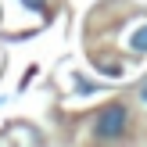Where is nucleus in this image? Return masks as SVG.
I'll return each instance as SVG.
<instances>
[{"instance_id":"f03ea898","label":"nucleus","mask_w":147,"mask_h":147,"mask_svg":"<svg viewBox=\"0 0 147 147\" xmlns=\"http://www.w3.org/2000/svg\"><path fill=\"white\" fill-rule=\"evenodd\" d=\"M129 47L136 50V54H147V25H140L133 32V40H129Z\"/></svg>"},{"instance_id":"20e7f679","label":"nucleus","mask_w":147,"mask_h":147,"mask_svg":"<svg viewBox=\"0 0 147 147\" xmlns=\"http://www.w3.org/2000/svg\"><path fill=\"white\" fill-rule=\"evenodd\" d=\"M144 100H147V86H144Z\"/></svg>"},{"instance_id":"7ed1b4c3","label":"nucleus","mask_w":147,"mask_h":147,"mask_svg":"<svg viewBox=\"0 0 147 147\" xmlns=\"http://www.w3.org/2000/svg\"><path fill=\"white\" fill-rule=\"evenodd\" d=\"M22 4H25L29 11H40V14H47V0H22Z\"/></svg>"},{"instance_id":"f257e3e1","label":"nucleus","mask_w":147,"mask_h":147,"mask_svg":"<svg viewBox=\"0 0 147 147\" xmlns=\"http://www.w3.org/2000/svg\"><path fill=\"white\" fill-rule=\"evenodd\" d=\"M126 126H129V111L122 104H108L97 115V122H93V136L97 140H119L126 133Z\"/></svg>"}]
</instances>
